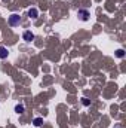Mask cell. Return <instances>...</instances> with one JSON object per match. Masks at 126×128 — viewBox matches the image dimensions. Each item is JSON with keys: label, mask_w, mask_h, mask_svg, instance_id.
Here are the masks:
<instances>
[{"label": "cell", "mask_w": 126, "mask_h": 128, "mask_svg": "<svg viewBox=\"0 0 126 128\" xmlns=\"http://www.w3.org/2000/svg\"><path fill=\"white\" fill-rule=\"evenodd\" d=\"M28 16H30V18H33V20H36V18L39 16V10H37L36 8H31V9L28 10Z\"/></svg>", "instance_id": "5"}, {"label": "cell", "mask_w": 126, "mask_h": 128, "mask_svg": "<svg viewBox=\"0 0 126 128\" xmlns=\"http://www.w3.org/2000/svg\"><path fill=\"white\" fill-rule=\"evenodd\" d=\"M7 55H9V51H7V48H4V46H0V58H1V60H4V58H7Z\"/></svg>", "instance_id": "4"}, {"label": "cell", "mask_w": 126, "mask_h": 128, "mask_svg": "<svg viewBox=\"0 0 126 128\" xmlns=\"http://www.w3.org/2000/svg\"><path fill=\"white\" fill-rule=\"evenodd\" d=\"M24 110H25V107H24V104H16V106H15V112H16L18 115H21V113H24Z\"/></svg>", "instance_id": "6"}, {"label": "cell", "mask_w": 126, "mask_h": 128, "mask_svg": "<svg viewBox=\"0 0 126 128\" xmlns=\"http://www.w3.org/2000/svg\"><path fill=\"white\" fill-rule=\"evenodd\" d=\"M21 24V16L18 15V14H12L10 16H9V26L10 27H16V26H19Z\"/></svg>", "instance_id": "1"}, {"label": "cell", "mask_w": 126, "mask_h": 128, "mask_svg": "<svg viewBox=\"0 0 126 128\" xmlns=\"http://www.w3.org/2000/svg\"><path fill=\"white\" fill-rule=\"evenodd\" d=\"M22 39H24L27 43H30L31 40H34V34H33L30 30H28V32H24V34H22Z\"/></svg>", "instance_id": "3"}, {"label": "cell", "mask_w": 126, "mask_h": 128, "mask_svg": "<svg viewBox=\"0 0 126 128\" xmlns=\"http://www.w3.org/2000/svg\"><path fill=\"white\" fill-rule=\"evenodd\" d=\"M77 16H79V20H82V21H88L89 16H91V14H89V10H86V9H79Z\"/></svg>", "instance_id": "2"}, {"label": "cell", "mask_w": 126, "mask_h": 128, "mask_svg": "<svg viewBox=\"0 0 126 128\" xmlns=\"http://www.w3.org/2000/svg\"><path fill=\"white\" fill-rule=\"evenodd\" d=\"M33 124H34V127H42V124H43V119H42V118H36V119L33 121Z\"/></svg>", "instance_id": "7"}, {"label": "cell", "mask_w": 126, "mask_h": 128, "mask_svg": "<svg viewBox=\"0 0 126 128\" xmlns=\"http://www.w3.org/2000/svg\"><path fill=\"white\" fill-rule=\"evenodd\" d=\"M123 55H125V51H123V49H119V51H117V57H120V58H122Z\"/></svg>", "instance_id": "8"}]
</instances>
